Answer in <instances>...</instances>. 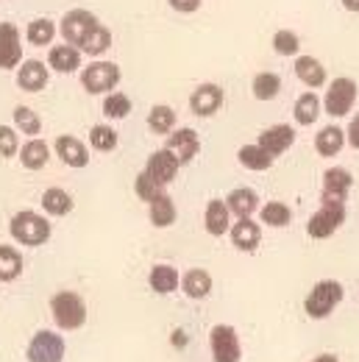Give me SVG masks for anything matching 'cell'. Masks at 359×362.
Here are the masks:
<instances>
[{"label": "cell", "instance_id": "cell-1", "mask_svg": "<svg viewBox=\"0 0 359 362\" xmlns=\"http://www.w3.org/2000/svg\"><path fill=\"white\" fill-rule=\"evenodd\" d=\"M59 34L67 45H76L87 56H103L112 47V31L87 8H70L59 20Z\"/></svg>", "mask_w": 359, "mask_h": 362}, {"label": "cell", "instance_id": "cell-2", "mask_svg": "<svg viewBox=\"0 0 359 362\" xmlns=\"http://www.w3.org/2000/svg\"><path fill=\"white\" fill-rule=\"evenodd\" d=\"M50 231H53V228H50V221H47L45 215L34 212V209L17 212V215L11 218V223H8L11 240L20 243V245H28V248L45 245L47 240H50Z\"/></svg>", "mask_w": 359, "mask_h": 362}, {"label": "cell", "instance_id": "cell-3", "mask_svg": "<svg viewBox=\"0 0 359 362\" xmlns=\"http://www.w3.org/2000/svg\"><path fill=\"white\" fill-rule=\"evenodd\" d=\"M50 315H53L56 326L61 332H76V329H81L87 323L90 313H87V301L78 293L61 290V293H56L50 298Z\"/></svg>", "mask_w": 359, "mask_h": 362}, {"label": "cell", "instance_id": "cell-4", "mask_svg": "<svg viewBox=\"0 0 359 362\" xmlns=\"http://www.w3.org/2000/svg\"><path fill=\"white\" fill-rule=\"evenodd\" d=\"M343 296H346V290H343L340 281L323 279V281L314 284L312 290H310V296L304 298V313L312 320H323V317H329L334 313V307L343 301Z\"/></svg>", "mask_w": 359, "mask_h": 362}, {"label": "cell", "instance_id": "cell-5", "mask_svg": "<svg viewBox=\"0 0 359 362\" xmlns=\"http://www.w3.org/2000/svg\"><path fill=\"white\" fill-rule=\"evenodd\" d=\"M343 223H346V201L320 198V209L310 218L307 234L312 240H326V237H331Z\"/></svg>", "mask_w": 359, "mask_h": 362}, {"label": "cell", "instance_id": "cell-6", "mask_svg": "<svg viewBox=\"0 0 359 362\" xmlns=\"http://www.w3.org/2000/svg\"><path fill=\"white\" fill-rule=\"evenodd\" d=\"M123 73H120V64L114 62H92L90 67L81 70V87L90 92V95H109L112 90H117Z\"/></svg>", "mask_w": 359, "mask_h": 362}, {"label": "cell", "instance_id": "cell-7", "mask_svg": "<svg viewBox=\"0 0 359 362\" xmlns=\"http://www.w3.org/2000/svg\"><path fill=\"white\" fill-rule=\"evenodd\" d=\"M357 81H351V78H334L331 84H329V90H326V98L320 100L323 103V112L329 115V117H346L351 109H354V103H357Z\"/></svg>", "mask_w": 359, "mask_h": 362}, {"label": "cell", "instance_id": "cell-8", "mask_svg": "<svg viewBox=\"0 0 359 362\" xmlns=\"http://www.w3.org/2000/svg\"><path fill=\"white\" fill-rule=\"evenodd\" d=\"M64 354H67L64 337L50 329H40L25 349L28 362H64Z\"/></svg>", "mask_w": 359, "mask_h": 362}, {"label": "cell", "instance_id": "cell-9", "mask_svg": "<svg viewBox=\"0 0 359 362\" xmlns=\"http://www.w3.org/2000/svg\"><path fill=\"white\" fill-rule=\"evenodd\" d=\"M209 349H212V360L215 362H240L242 360V346H240V334L234 326L218 323L209 332Z\"/></svg>", "mask_w": 359, "mask_h": 362}, {"label": "cell", "instance_id": "cell-10", "mask_svg": "<svg viewBox=\"0 0 359 362\" xmlns=\"http://www.w3.org/2000/svg\"><path fill=\"white\" fill-rule=\"evenodd\" d=\"M179 159L167 151V148H159V151H153L151 156H148V162H145V176L153 181V184H159V187H167V184H173L176 176H179Z\"/></svg>", "mask_w": 359, "mask_h": 362}, {"label": "cell", "instance_id": "cell-11", "mask_svg": "<svg viewBox=\"0 0 359 362\" xmlns=\"http://www.w3.org/2000/svg\"><path fill=\"white\" fill-rule=\"evenodd\" d=\"M23 62V37L14 23H0V70H17Z\"/></svg>", "mask_w": 359, "mask_h": 362}, {"label": "cell", "instance_id": "cell-12", "mask_svg": "<svg viewBox=\"0 0 359 362\" xmlns=\"http://www.w3.org/2000/svg\"><path fill=\"white\" fill-rule=\"evenodd\" d=\"M223 100H225V95L218 84H198V87L192 90V95H189V109H192V115H198V117H212V115L220 112Z\"/></svg>", "mask_w": 359, "mask_h": 362}, {"label": "cell", "instance_id": "cell-13", "mask_svg": "<svg viewBox=\"0 0 359 362\" xmlns=\"http://www.w3.org/2000/svg\"><path fill=\"white\" fill-rule=\"evenodd\" d=\"M165 148L179 159V165H189L195 156H198V151H201V136L195 129H179V132H170L167 134V142H165Z\"/></svg>", "mask_w": 359, "mask_h": 362}, {"label": "cell", "instance_id": "cell-14", "mask_svg": "<svg viewBox=\"0 0 359 362\" xmlns=\"http://www.w3.org/2000/svg\"><path fill=\"white\" fill-rule=\"evenodd\" d=\"M53 151H56V156H59L67 168L81 170V168H87V165H90V151H87V145H84L78 136H73V134L56 136Z\"/></svg>", "mask_w": 359, "mask_h": 362}, {"label": "cell", "instance_id": "cell-15", "mask_svg": "<svg viewBox=\"0 0 359 362\" xmlns=\"http://www.w3.org/2000/svg\"><path fill=\"white\" fill-rule=\"evenodd\" d=\"M50 81V67L40 59H23L17 67V87L25 92H42Z\"/></svg>", "mask_w": 359, "mask_h": 362}, {"label": "cell", "instance_id": "cell-16", "mask_svg": "<svg viewBox=\"0 0 359 362\" xmlns=\"http://www.w3.org/2000/svg\"><path fill=\"white\" fill-rule=\"evenodd\" d=\"M257 145H262L270 156L276 159V156H281L284 151H290L295 145V129L287 126V123H276V126H270V129H265L259 134Z\"/></svg>", "mask_w": 359, "mask_h": 362}, {"label": "cell", "instance_id": "cell-17", "mask_svg": "<svg viewBox=\"0 0 359 362\" xmlns=\"http://www.w3.org/2000/svg\"><path fill=\"white\" fill-rule=\"evenodd\" d=\"M228 234H231L234 248L245 251V254H254L259 248V243H262V228H259V223H254L251 218H240L237 223H231Z\"/></svg>", "mask_w": 359, "mask_h": 362}, {"label": "cell", "instance_id": "cell-18", "mask_svg": "<svg viewBox=\"0 0 359 362\" xmlns=\"http://www.w3.org/2000/svg\"><path fill=\"white\" fill-rule=\"evenodd\" d=\"M47 67L53 73H61V76H70L81 67V50L76 45H50L47 50Z\"/></svg>", "mask_w": 359, "mask_h": 362}, {"label": "cell", "instance_id": "cell-19", "mask_svg": "<svg viewBox=\"0 0 359 362\" xmlns=\"http://www.w3.org/2000/svg\"><path fill=\"white\" fill-rule=\"evenodd\" d=\"M354 187V176L346 168H329L323 173V195L320 198H334V201H346L348 192Z\"/></svg>", "mask_w": 359, "mask_h": 362}, {"label": "cell", "instance_id": "cell-20", "mask_svg": "<svg viewBox=\"0 0 359 362\" xmlns=\"http://www.w3.org/2000/svg\"><path fill=\"white\" fill-rule=\"evenodd\" d=\"M225 206H228V212L237 215V218H251L254 212H259L262 204H259L257 189H251V187H237V189L228 192Z\"/></svg>", "mask_w": 359, "mask_h": 362}, {"label": "cell", "instance_id": "cell-21", "mask_svg": "<svg viewBox=\"0 0 359 362\" xmlns=\"http://www.w3.org/2000/svg\"><path fill=\"white\" fill-rule=\"evenodd\" d=\"M204 228H206V234H212V237H223V234H228V228H231V212H228L225 201L212 198V201L206 204Z\"/></svg>", "mask_w": 359, "mask_h": 362}, {"label": "cell", "instance_id": "cell-22", "mask_svg": "<svg viewBox=\"0 0 359 362\" xmlns=\"http://www.w3.org/2000/svg\"><path fill=\"white\" fill-rule=\"evenodd\" d=\"M17 159L23 162L25 170H42L47 162H50V145H47L45 139H40V136H31V139L20 148Z\"/></svg>", "mask_w": 359, "mask_h": 362}, {"label": "cell", "instance_id": "cell-23", "mask_svg": "<svg viewBox=\"0 0 359 362\" xmlns=\"http://www.w3.org/2000/svg\"><path fill=\"white\" fill-rule=\"evenodd\" d=\"M40 204H42L45 215H50V218H64L76 206L73 195L67 189H61V187H47L45 192H42V198H40Z\"/></svg>", "mask_w": 359, "mask_h": 362}, {"label": "cell", "instance_id": "cell-24", "mask_svg": "<svg viewBox=\"0 0 359 362\" xmlns=\"http://www.w3.org/2000/svg\"><path fill=\"white\" fill-rule=\"evenodd\" d=\"M295 76L310 90H320L326 84V67L314 56H298L295 59Z\"/></svg>", "mask_w": 359, "mask_h": 362}, {"label": "cell", "instance_id": "cell-25", "mask_svg": "<svg viewBox=\"0 0 359 362\" xmlns=\"http://www.w3.org/2000/svg\"><path fill=\"white\" fill-rule=\"evenodd\" d=\"M148 218L156 228H170L176 223V204L167 192H162L159 198H153L148 204Z\"/></svg>", "mask_w": 359, "mask_h": 362}, {"label": "cell", "instance_id": "cell-26", "mask_svg": "<svg viewBox=\"0 0 359 362\" xmlns=\"http://www.w3.org/2000/svg\"><path fill=\"white\" fill-rule=\"evenodd\" d=\"M237 159H240V165L245 168V170H254V173H262V170H270L273 168V156H270L268 151L262 148V145H242L240 151H237Z\"/></svg>", "mask_w": 359, "mask_h": 362}, {"label": "cell", "instance_id": "cell-27", "mask_svg": "<svg viewBox=\"0 0 359 362\" xmlns=\"http://www.w3.org/2000/svg\"><path fill=\"white\" fill-rule=\"evenodd\" d=\"M181 290H184L187 298L201 301V298H206V296L212 293V276H209L206 271H201V268L187 271L184 273V279H181Z\"/></svg>", "mask_w": 359, "mask_h": 362}, {"label": "cell", "instance_id": "cell-28", "mask_svg": "<svg viewBox=\"0 0 359 362\" xmlns=\"http://www.w3.org/2000/svg\"><path fill=\"white\" fill-rule=\"evenodd\" d=\"M320 112H323V103H320V98L314 95V90L298 95V100H295V106H293V117H295L298 126H312L314 120L320 117Z\"/></svg>", "mask_w": 359, "mask_h": 362}, {"label": "cell", "instance_id": "cell-29", "mask_svg": "<svg viewBox=\"0 0 359 362\" xmlns=\"http://www.w3.org/2000/svg\"><path fill=\"white\" fill-rule=\"evenodd\" d=\"M148 284L159 296H170L179 287V271L173 265H153L148 273Z\"/></svg>", "mask_w": 359, "mask_h": 362}, {"label": "cell", "instance_id": "cell-30", "mask_svg": "<svg viewBox=\"0 0 359 362\" xmlns=\"http://www.w3.org/2000/svg\"><path fill=\"white\" fill-rule=\"evenodd\" d=\"M56 34H59V28H56V23H53V20H47V17H37V20H31V23H28V28H25V40H28V45H34V47L53 45Z\"/></svg>", "mask_w": 359, "mask_h": 362}, {"label": "cell", "instance_id": "cell-31", "mask_svg": "<svg viewBox=\"0 0 359 362\" xmlns=\"http://www.w3.org/2000/svg\"><path fill=\"white\" fill-rule=\"evenodd\" d=\"M343 145H346V132L340 126H326L314 136V148L320 156H337L343 151Z\"/></svg>", "mask_w": 359, "mask_h": 362}, {"label": "cell", "instance_id": "cell-32", "mask_svg": "<svg viewBox=\"0 0 359 362\" xmlns=\"http://www.w3.org/2000/svg\"><path fill=\"white\" fill-rule=\"evenodd\" d=\"M20 273H23V254L14 245L0 243V281L8 284L14 279H20Z\"/></svg>", "mask_w": 359, "mask_h": 362}, {"label": "cell", "instance_id": "cell-33", "mask_svg": "<svg viewBox=\"0 0 359 362\" xmlns=\"http://www.w3.org/2000/svg\"><path fill=\"white\" fill-rule=\"evenodd\" d=\"M259 221L273 228H284L293 223V209L281 201H268L265 206H259Z\"/></svg>", "mask_w": 359, "mask_h": 362}, {"label": "cell", "instance_id": "cell-34", "mask_svg": "<svg viewBox=\"0 0 359 362\" xmlns=\"http://www.w3.org/2000/svg\"><path fill=\"white\" fill-rule=\"evenodd\" d=\"M176 126V112L167 106V103H156L151 112H148V129L153 134H170Z\"/></svg>", "mask_w": 359, "mask_h": 362}, {"label": "cell", "instance_id": "cell-35", "mask_svg": "<svg viewBox=\"0 0 359 362\" xmlns=\"http://www.w3.org/2000/svg\"><path fill=\"white\" fill-rule=\"evenodd\" d=\"M251 90H254V98H257V100H276L278 92H281V76L265 70V73H259V76L254 78Z\"/></svg>", "mask_w": 359, "mask_h": 362}, {"label": "cell", "instance_id": "cell-36", "mask_svg": "<svg viewBox=\"0 0 359 362\" xmlns=\"http://www.w3.org/2000/svg\"><path fill=\"white\" fill-rule=\"evenodd\" d=\"M103 115L109 120H126L131 115V98L126 92H109L103 98Z\"/></svg>", "mask_w": 359, "mask_h": 362}, {"label": "cell", "instance_id": "cell-37", "mask_svg": "<svg viewBox=\"0 0 359 362\" xmlns=\"http://www.w3.org/2000/svg\"><path fill=\"white\" fill-rule=\"evenodd\" d=\"M14 129H17L20 134L37 136L42 132V120H40V115H37L31 106H17V109H14Z\"/></svg>", "mask_w": 359, "mask_h": 362}, {"label": "cell", "instance_id": "cell-38", "mask_svg": "<svg viewBox=\"0 0 359 362\" xmlns=\"http://www.w3.org/2000/svg\"><path fill=\"white\" fill-rule=\"evenodd\" d=\"M273 50L278 53V56H298V50H301V40H298V34L295 31H290V28H281V31H276L273 34Z\"/></svg>", "mask_w": 359, "mask_h": 362}, {"label": "cell", "instance_id": "cell-39", "mask_svg": "<svg viewBox=\"0 0 359 362\" xmlns=\"http://www.w3.org/2000/svg\"><path fill=\"white\" fill-rule=\"evenodd\" d=\"M90 145L95 151H100V153H109V151H114L117 148V132L112 129V126H95L90 132Z\"/></svg>", "mask_w": 359, "mask_h": 362}, {"label": "cell", "instance_id": "cell-40", "mask_svg": "<svg viewBox=\"0 0 359 362\" xmlns=\"http://www.w3.org/2000/svg\"><path fill=\"white\" fill-rule=\"evenodd\" d=\"M20 153V132L14 126H0V156L11 159Z\"/></svg>", "mask_w": 359, "mask_h": 362}, {"label": "cell", "instance_id": "cell-41", "mask_svg": "<svg viewBox=\"0 0 359 362\" xmlns=\"http://www.w3.org/2000/svg\"><path fill=\"white\" fill-rule=\"evenodd\" d=\"M134 192H136V198L139 201H145V204H151L153 198H159L162 192H165V187H159V184H153V181L145 176V170L139 173L134 179Z\"/></svg>", "mask_w": 359, "mask_h": 362}, {"label": "cell", "instance_id": "cell-42", "mask_svg": "<svg viewBox=\"0 0 359 362\" xmlns=\"http://www.w3.org/2000/svg\"><path fill=\"white\" fill-rule=\"evenodd\" d=\"M167 3H170V8L179 11V14H192V11L201 8V0H167Z\"/></svg>", "mask_w": 359, "mask_h": 362}, {"label": "cell", "instance_id": "cell-43", "mask_svg": "<svg viewBox=\"0 0 359 362\" xmlns=\"http://www.w3.org/2000/svg\"><path fill=\"white\" fill-rule=\"evenodd\" d=\"M346 142L354 148V151H359V115L348 123V132H346Z\"/></svg>", "mask_w": 359, "mask_h": 362}, {"label": "cell", "instance_id": "cell-44", "mask_svg": "<svg viewBox=\"0 0 359 362\" xmlns=\"http://www.w3.org/2000/svg\"><path fill=\"white\" fill-rule=\"evenodd\" d=\"M170 343H173V346H179V349H184V346H187V334H184L181 329H176V332H173V337H170Z\"/></svg>", "mask_w": 359, "mask_h": 362}, {"label": "cell", "instance_id": "cell-45", "mask_svg": "<svg viewBox=\"0 0 359 362\" xmlns=\"http://www.w3.org/2000/svg\"><path fill=\"white\" fill-rule=\"evenodd\" d=\"M343 6H346L348 11H354V14H359V0H343Z\"/></svg>", "mask_w": 359, "mask_h": 362}, {"label": "cell", "instance_id": "cell-46", "mask_svg": "<svg viewBox=\"0 0 359 362\" xmlns=\"http://www.w3.org/2000/svg\"><path fill=\"white\" fill-rule=\"evenodd\" d=\"M312 362H340V360H337L334 354H320V357H314Z\"/></svg>", "mask_w": 359, "mask_h": 362}]
</instances>
